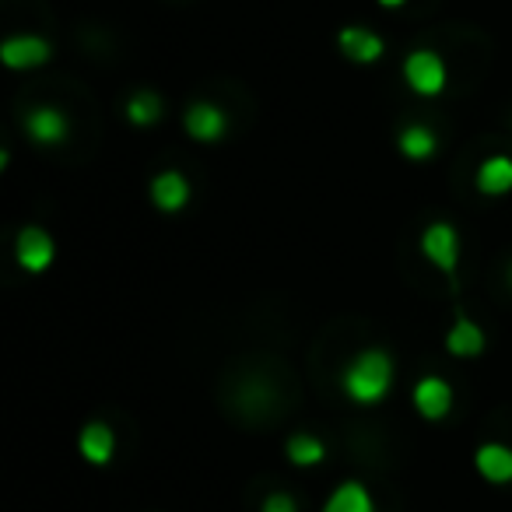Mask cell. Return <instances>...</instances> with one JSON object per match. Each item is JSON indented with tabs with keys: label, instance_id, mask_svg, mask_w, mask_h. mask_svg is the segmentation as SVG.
Masks as SVG:
<instances>
[{
	"label": "cell",
	"instance_id": "ac0fdd59",
	"mask_svg": "<svg viewBox=\"0 0 512 512\" xmlns=\"http://www.w3.org/2000/svg\"><path fill=\"white\" fill-rule=\"evenodd\" d=\"M127 120L134 127H151V123L162 120V99L155 92H137L134 99L127 102Z\"/></svg>",
	"mask_w": 512,
	"mask_h": 512
},
{
	"label": "cell",
	"instance_id": "8fae6325",
	"mask_svg": "<svg viewBox=\"0 0 512 512\" xmlns=\"http://www.w3.org/2000/svg\"><path fill=\"white\" fill-rule=\"evenodd\" d=\"M474 467L484 481L491 484H509L512 481V449L502 442H484L474 453Z\"/></svg>",
	"mask_w": 512,
	"mask_h": 512
},
{
	"label": "cell",
	"instance_id": "8992f818",
	"mask_svg": "<svg viewBox=\"0 0 512 512\" xmlns=\"http://www.w3.org/2000/svg\"><path fill=\"white\" fill-rule=\"evenodd\" d=\"M0 60H4L11 71H32V67L50 60V43L39 36H11L8 43L0 46Z\"/></svg>",
	"mask_w": 512,
	"mask_h": 512
},
{
	"label": "cell",
	"instance_id": "7c38bea8",
	"mask_svg": "<svg viewBox=\"0 0 512 512\" xmlns=\"http://www.w3.org/2000/svg\"><path fill=\"white\" fill-rule=\"evenodd\" d=\"M25 130H29V137L36 144H60L67 137V130H71V123H67V116L60 113V109L39 106V109H32V113H29Z\"/></svg>",
	"mask_w": 512,
	"mask_h": 512
},
{
	"label": "cell",
	"instance_id": "4fadbf2b",
	"mask_svg": "<svg viewBox=\"0 0 512 512\" xmlns=\"http://www.w3.org/2000/svg\"><path fill=\"white\" fill-rule=\"evenodd\" d=\"M474 183L484 197H502V193H509L512 190V158H505V155L484 158Z\"/></svg>",
	"mask_w": 512,
	"mask_h": 512
},
{
	"label": "cell",
	"instance_id": "277c9868",
	"mask_svg": "<svg viewBox=\"0 0 512 512\" xmlns=\"http://www.w3.org/2000/svg\"><path fill=\"white\" fill-rule=\"evenodd\" d=\"M421 253L428 256V264L442 274H453L456 264H460V235L449 221H435V225L425 228L421 235Z\"/></svg>",
	"mask_w": 512,
	"mask_h": 512
},
{
	"label": "cell",
	"instance_id": "d6986e66",
	"mask_svg": "<svg viewBox=\"0 0 512 512\" xmlns=\"http://www.w3.org/2000/svg\"><path fill=\"white\" fill-rule=\"evenodd\" d=\"M260 512H299V505H295V498L288 491H274V495H267Z\"/></svg>",
	"mask_w": 512,
	"mask_h": 512
},
{
	"label": "cell",
	"instance_id": "3957f363",
	"mask_svg": "<svg viewBox=\"0 0 512 512\" xmlns=\"http://www.w3.org/2000/svg\"><path fill=\"white\" fill-rule=\"evenodd\" d=\"M15 256H18V267L29 274H43L53 267L57 260V242L46 228L39 225H29L18 232V242H15Z\"/></svg>",
	"mask_w": 512,
	"mask_h": 512
},
{
	"label": "cell",
	"instance_id": "6da1fadb",
	"mask_svg": "<svg viewBox=\"0 0 512 512\" xmlns=\"http://www.w3.org/2000/svg\"><path fill=\"white\" fill-rule=\"evenodd\" d=\"M341 386L355 404L362 407L379 404V400H386V393L393 386V358L383 348L358 351L348 362V369H344Z\"/></svg>",
	"mask_w": 512,
	"mask_h": 512
},
{
	"label": "cell",
	"instance_id": "5bb4252c",
	"mask_svg": "<svg viewBox=\"0 0 512 512\" xmlns=\"http://www.w3.org/2000/svg\"><path fill=\"white\" fill-rule=\"evenodd\" d=\"M446 348H449V355H456V358H477L484 351V330L477 327L474 320L460 316V320L449 327Z\"/></svg>",
	"mask_w": 512,
	"mask_h": 512
},
{
	"label": "cell",
	"instance_id": "ffe728a7",
	"mask_svg": "<svg viewBox=\"0 0 512 512\" xmlns=\"http://www.w3.org/2000/svg\"><path fill=\"white\" fill-rule=\"evenodd\" d=\"M379 4H383V8H404L407 0H379Z\"/></svg>",
	"mask_w": 512,
	"mask_h": 512
},
{
	"label": "cell",
	"instance_id": "9a60e30c",
	"mask_svg": "<svg viewBox=\"0 0 512 512\" xmlns=\"http://www.w3.org/2000/svg\"><path fill=\"white\" fill-rule=\"evenodd\" d=\"M397 144H400V151H404V158H411V162H425V158H432L435 151H439V137H435V130L425 127V123L404 127Z\"/></svg>",
	"mask_w": 512,
	"mask_h": 512
},
{
	"label": "cell",
	"instance_id": "30bf717a",
	"mask_svg": "<svg viewBox=\"0 0 512 512\" xmlns=\"http://www.w3.org/2000/svg\"><path fill=\"white\" fill-rule=\"evenodd\" d=\"M78 449H81V456L92 463V467H106V463L113 460V453H116L113 428L102 425V421L85 425V428H81V435H78Z\"/></svg>",
	"mask_w": 512,
	"mask_h": 512
},
{
	"label": "cell",
	"instance_id": "5b68a950",
	"mask_svg": "<svg viewBox=\"0 0 512 512\" xmlns=\"http://www.w3.org/2000/svg\"><path fill=\"white\" fill-rule=\"evenodd\" d=\"M453 407V386L442 376H425L418 386H414V411L428 421H439L449 414Z\"/></svg>",
	"mask_w": 512,
	"mask_h": 512
},
{
	"label": "cell",
	"instance_id": "e0dca14e",
	"mask_svg": "<svg viewBox=\"0 0 512 512\" xmlns=\"http://www.w3.org/2000/svg\"><path fill=\"white\" fill-rule=\"evenodd\" d=\"M285 453H288V460H292L295 467H316V463L327 460V446H323V442L316 439V435H309V432L292 435V439H288V446H285Z\"/></svg>",
	"mask_w": 512,
	"mask_h": 512
},
{
	"label": "cell",
	"instance_id": "ba28073f",
	"mask_svg": "<svg viewBox=\"0 0 512 512\" xmlns=\"http://www.w3.org/2000/svg\"><path fill=\"white\" fill-rule=\"evenodd\" d=\"M337 46H341V53L351 60V64H376V60L386 53L383 39H379L376 32L362 29V25H348V29H341Z\"/></svg>",
	"mask_w": 512,
	"mask_h": 512
},
{
	"label": "cell",
	"instance_id": "9c48e42d",
	"mask_svg": "<svg viewBox=\"0 0 512 512\" xmlns=\"http://www.w3.org/2000/svg\"><path fill=\"white\" fill-rule=\"evenodd\" d=\"M151 200H155V207L165 214L183 211V207L190 204V183H186V176L176 169L158 172V176L151 179Z\"/></svg>",
	"mask_w": 512,
	"mask_h": 512
},
{
	"label": "cell",
	"instance_id": "52a82bcc",
	"mask_svg": "<svg viewBox=\"0 0 512 512\" xmlns=\"http://www.w3.org/2000/svg\"><path fill=\"white\" fill-rule=\"evenodd\" d=\"M183 127H186V134H190L193 141L211 144V141H218V137H225L228 116L221 113L218 106H211V102H193V106L186 109V116H183Z\"/></svg>",
	"mask_w": 512,
	"mask_h": 512
},
{
	"label": "cell",
	"instance_id": "7a4b0ae2",
	"mask_svg": "<svg viewBox=\"0 0 512 512\" xmlns=\"http://www.w3.org/2000/svg\"><path fill=\"white\" fill-rule=\"evenodd\" d=\"M404 81L414 95H439L446 88V60L435 50H414L411 57L404 60Z\"/></svg>",
	"mask_w": 512,
	"mask_h": 512
},
{
	"label": "cell",
	"instance_id": "2e32d148",
	"mask_svg": "<svg viewBox=\"0 0 512 512\" xmlns=\"http://www.w3.org/2000/svg\"><path fill=\"white\" fill-rule=\"evenodd\" d=\"M323 512H376V502H372L369 488L358 481H344L341 488H334V495L327 498Z\"/></svg>",
	"mask_w": 512,
	"mask_h": 512
},
{
	"label": "cell",
	"instance_id": "44dd1931",
	"mask_svg": "<svg viewBox=\"0 0 512 512\" xmlns=\"http://www.w3.org/2000/svg\"><path fill=\"white\" fill-rule=\"evenodd\" d=\"M509 281H512V267H509Z\"/></svg>",
	"mask_w": 512,
	"mask_h": 512
}]
</instances>
